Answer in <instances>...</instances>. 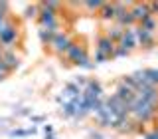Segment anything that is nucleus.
<instances>
[{
	"mask_svg": "<svg viewBox=\"0 0 158 139\" xmlns=\"http://www.w3.org/2000/svg\"><path fill=\"white\" fill-rule=\"evenodd\" d=\"M103 18H117V4H103Z\"/></svg>",
	"mask_w": 158,
	"mask_h": 139,
	"instance_id": "6e6552de",
	"label": "nucleus"
},
{
	"mask_svg": "<svg viewBox=\"0 0 158 139\" xmlns=\"http://www.w3.org/2000/svg\"><path fill=\"white\" fill-rule=\"evenodd\" d=\"M136 32L135 30H127V32H123V36H121V48L123 50H131V48H135L136 46Z\"/></svg>",
	"mask_w": 158,
	"mask_h": 139,
	"instance_id": "20e7f679",
	"label": "nucleus"
},
{
	"mask_svg": "<svg viewBox=\"0 0 158 139\" xmlns=\"http://www.w3.org/2000/svg\"><path fill=\"white\" fill-rule=\"evenodd\" d=\"M67 54H69V58L73 60L75 64H81V66H87V54H85V50L83 48H79V46H75V44H71V48L67 50Z\"/></svg>",
	"mask_w": 158,
	"mask_h": 139,
	"instance_id": "f03ea898",
	"label": "nucleus"
},
{
	"mask_svg": "<svg viewBox=\"0 0 158 139\" xmlns=\"http://www.w3.org/2000/svg\"><path fill=\"white\" fill-rule=\"evenodd\" d=\"M4 28H6V26H4V14L2 12H0V32H2V30Z\"/></svg>",
	"mask_w": 158,
	"mask_h": 139,
	"instance_id": "1a4fd4ad",
	"label": "nucleus"
},
{
	"mask_svg": "<svg viewBox=\"0 0 158 139\" xmlns=\"http://www.w3.org/2000/svg\"><path fill=\"white\" fill-rule=\"evenodd\" d=\"M131 14H132V18H135V20H140V22L152 16V14H150V8H148V4H136V6H132Z\"/></svg>",
	"mask_w": 158,
	"mask_h": 139,
	"instance_id": "423d86ee",
	"label": "nucleus"
},
{
	"mask_svg": "<svg viewBox=\"0 0 158 139\" xmlns=\"http://www.w3.org/2000/svg\"><path fill=\"white\" fill-rule=\"evenodd\" d=\"M14 40H16V30H14V26H6L0 32V42L2 44H12Z\"/></svg>",
	"mask_w": 158,
	"mask_h": 139,
	"instance_id": "0eeeda50",
	"label": "nucleus"
},
{
	"mask_svg": "<svg viewBox=\"0 0 158 139\" xmlns=\"http://www.w3.org/2000/svg\"><path fill=\"white\" fill-rule=\"evenodd\" d=\"M136 32V42L140 44V46H152V42H154V32H148V30H144V28H138V30H135Z\"/></svg>",
	"mask_w": 158,
	"mask_h": 139,
	"instance_id": "39448f33",
	"label": "nucleus"
},
{
	"mask_svg": "<svg viewBox=\"0 0 158 139\" xmlns=\"http://www.w3.org/2000/svg\"><path fill=\"white\" fill-rule=\"evenodd\" d=\"M52 46L57 50V52H65V50L71 48V40H69L67 34H63V32H56L53 34V38H52Z\"/></svg>",
	"mask_w": 158,
	"mask_h": 139,
	"instance_id": "f257e3e1",
	"label": "nucleus"
},
{
	"mask_svg": "<svg viewBox=\"0 0 158 139\" xmlns=\"http://www.w3.org/2000/svg\"><path fill=\"white\" fill-rule=\"evenodd\" d=\"M44 8H46V6H44ZM40 20H42V26L48 28L49 32H53V30H56V14L52 12V8L42 10V12H40Z\"/></svg>",
	"mask_w": 158,
	"mask_h": 139,
	"instance_id": "7ed1b4c3",
	"label": "nucleus"
}]
</instances>
